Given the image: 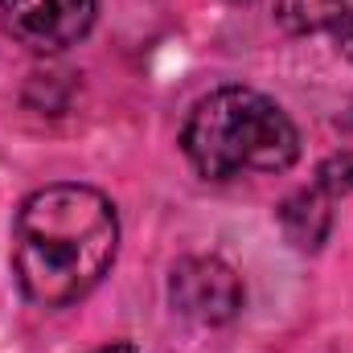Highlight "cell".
I'll list each match as a JSON object with an SVG mask.
<instances>
[{
	"label": "cell",
	"mask_w": 353,
	"mask_h": 353,
	"mask_svg": "<svg viewBox=\"0 0 353 353\" xmlns=\"http://www.w3.org/2000/svg\"><path fill=\"white\" fill-rule=\"evenodd\" d=\"M316 189H325L329 197H345L353 193V152H337L316 169Z\"/></svg>",
	"instance_id": "obj_7"
},
{
	"label": "cell",
	"mask_w": 353,
	"mask_h": 353,
	"mask_svg": "<svg viewBox=\"0 0 353 353\" xmlns=\"http://www.w3.org/2000/svg\"><path fill=\"white\" fill-rule=\"evenodd\" d=\"M99 0H0L4 29L33 54H62L94 25Z\"/></svg>",
	"instance_id": "obj_3"
},
{
	"label": "cell",
	"mask_w": 353,
	"mask_h": 353,
	"mask_svg": "<svg viewBox=\"0 0 353 353\" xmlns=\"http://www.w3.org/2000/svg\"><path fill=\"white\" fill-rule=\"evenodd\" d=\"M279 226H283V234H288L292 247H300V251H316V247L329 239V226H333L329 193L316 189V185L292 193V197L279 205Z\"/></svg>",
	"instance_id": "obj_6"
},
{
	"label": "cell",
	"mask_w": 353,
	"mask_h": 353,
	"mask_svg": "<svg viewBox=\"0 0 353 353\" xmlns=\"http://www.w3.org/2000/svg\"><path fill=\"white\" fill-rule=\"evenodd\" d=\"M181 148L205 181L243 173H283L300 157V132L288 111L251 87H218L193 103Z\"/></svg>",
	"instance_id": "obj_2"
},
{
	"label": "cell",
	"mask_w": 353,
	"mask_h": 353,
	"mask_svg": "<svg viewBox=\"0 0 353 353\" xmlns=\"http://www.w3.org/2000/svg\"><path fill=\"white\" fill-rule=\"evenodd\" d=\"M275 21L288 33H329L353 62V0H275Z\"/></svg>",
	"instance_id": "obj_5"
},
{
	"label": "cell",
	"mask_w": 353,
	"mask_h": 353,
	"mask_svg": "<svg viewBox=\"0 0 353 353\" xmlns=\"http://www.w3.org/2000/svg\"><path fill=\"white\" fill-rule=\"evenodd\" d=\"M169 304L193 325H226L243 308V283L230 263L214 255H189L169 275Z\"/></svg>",
	"instance_id": "obj_4"
},
{
	"label": "cell",
	"mask_w": 353,
	"mask_h": 353,
	"mask_svg": "<svg viewBox=\"0 0 353 353\" xmlns=\"http://www.w3.org/2000/svg\"><path fill=\"white\" fill-rule=\"evenodd\" d=\"M119 251L115 205L79 181L29 193L12 222V275L29 304L66 308L111 271Z\"/></svg>",
	"instance_id": "obj_1"
},
{
	"label": "cell",
	"mask_w": 353,
	"mask_h": 353,
	"mask_svg": "<svg viewBox=\"0 0 353 353\" xmlns=\"http://www.w3.org/2000/svg\"><path fill=\"white\" fill-rule=\"evenodd\" d=\"M90 353H140L132 341H111V345H99V350H90Z\"/></svg>",
	"instance_id": "obj_8"
}]
</instances>
